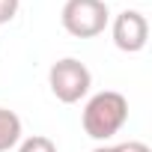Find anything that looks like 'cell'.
<instances>
[{
	"label": "cell",
	"mask_w": 152,
	"mask_h": 152,
	"mask_svg": "<svg viewBox=\"0 0 152 152\" xmlns=\"http://www.w3.org/2000/svg\"><path fill=\"white\" fill-rule=\"evenodd\" d=\"M48 87L51 93L57 96V102L63 104H75V102H81L90 87H93V75L90 69L81 63V60H75V57H63L51 66L48 72Z\"/></svg>",
	"instance_id": "cell-3"
},
{
	"label": "cell",
	"mask_w": 152,
	"mask_h": 152,
	"mask_svg": "<svg viewBox=\"0 0 152 152\" xmlns=\"http://www.w3.org/2000/svg\"><path fill=\"white\" fill-rule=\"evenodd\" d=\"M81 122H84L87 137L110 140L128 122V99L122 93H116V90H102V93L90 96V102L84 104Z\"/></svg>",
	"instance_id": "cell-1"
},
{
	"label": "cell",
	"mask_w": 152,
	"mask_h": 152,
	"mask_svg": "<svg viewBox=\"0 0 152 152\" xmlns=\"http://www.w3.org/2000/svg\"><path fill=\"white\" fill-rule=\"evenodd\" d=\"M116 152H152L146 143H140V140H128V143H116L113 146Z\"/></svg>",
	"instance_id": "cell-8"
},
{
	"label": "cell",
	"mask_w": 152,
	"mask_h": 152,
	"mask_svg": "<svg viewBox=\"0 0 152 152\" xmlns=\"http://www.w3.org/2000/svg\"><path fill=\"white\" fill-rule=\"evenodd\" d=\"M110 36H113V45H116L119 51L137 54V51H143L146 42H149V21H146L143 12L125 9V12H119V15L113 18Z\"/></svg>",
	"instance_id": "cell-4"
},
{
	"label": "cell",
	"mask_w": 152,
	"mask_h": 152,
	"mask_svg": "<svg viewBox=\"0 0 152 152\" xmlns=\"http://www.w3.org/2000/svg\"><path fill=\"white\" fill-rule=\"evenodd\" d=\"M18 6H21V0H0V24H9L18 15Z\"/></svg>",
	"instance_id": "cell-7"
},
{
	"label": "cell",
	"mask_w": 152,
	"mask_h": 152,
	"mask_svg": "<svg viewBox=\"0 0 152 152\" xmlns=\"http://www.w3.org/2000/svg\"><path fill=\"white\" fill-rule=\"evenodd\" d=\"M63 30L75 39H93L104 33L110 21V9L104 0H66L60 12Z\"/></svg>",
	"instance_id": "cell-2"
},
{
	"label": "cell",
	"mask_w": 152,
	"mask_h": 152,
	"mask_svg": "<svg viewBox=\"0 0 152 152\" xmlns=\"http://www.w3.org/2000/svg\"><path fill=\"white\" fill-rule=\"evenodd\" d=\"M21 116L9 107H0V152H9L21 143Z\"/></svg>",
	"instance_id": "cell-5"
},
{
	"label": "cell",
	"mask_w": 152,
	"mask_h": 152,
	"mask_svg": "<svg viewBox=\"0 0 152 152\" xmlns=\"http://www.w3.org/2000/svg\"><path fill=\"white\" fill-rule=\"evenodd\" d=\"M18 152H57V143L45 134H33V137H21Z\"/></svg>",
	"instance_id": "cell-6"
},
{
	"label": "cell",
	"mask_w": 152,
	"mask_h": 152,
	"mask_svg": "<svg viewBox=\"0 0 152 152\" xmlns=\"http://www.w3.org/2000/svg\"><path fill=\"white\" fill-rule=\"evenodd\" d=\"M93 152H116V149H113V146H96Z\"/></svg>",
	"instance_id": "cell-9"
}]
</instances>
